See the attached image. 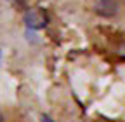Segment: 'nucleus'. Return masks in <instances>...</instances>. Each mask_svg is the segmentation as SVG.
<instances>
[{"label": "nucleus", "instance_id": "20e7f679", "mask_svg": "<svg viewBox=\"0 0 125 122\" xmlns=\"http://www.w3.org/2000/svg\"><path fill=\"white\" fill-rule=\"evenodd\" d=\"M0 122H4V115H2V112H0Z\"/></svg>", "mask_w": 125, "mask_h": 122}, {"label": "nucleus", "instance_id": "f257e3e1", "mask_svg": "<svg viewBox=\"0 0 125 122\" xmlns=\"http://www.w3.org/2000/svg\"><path fill=\"white\" fill-rule=\"evenodd\" d=\"M23 21L31 30H42L49 23V14L45 12V9H30L24 12Z\"/></svg>", "mask_w": 125, "mask_h": 122}, {"label": "nucleus", "instance_id": "7ed1b4c3", "mask_svg": "<svg viewBox=\"0 0 125 122\" xmlns=\"http://www.w3.org/2000/svg\"><path fill=\"white\" fill-rule=\"evenodd\" d=\"M42 122H54L51 117H47V115H42Z\"/></svg>", "mask_w": 125, "mask_h": 122}, {"label": "nucleus", "instance_id": "f03ea898", "mask_svg": "<svg viewBox=\"0 0 125 122\" xmlns=\"http://www.w3.org/2000/svg\"><path fill=\"white\" fill-rule=\"evenodd\" d=\"M118 7H120L118 0H97V2L94 4V11H96V14H99L101 18L116 16Z\"/></svg>", "mask_w": 125, "mask_h": 122}]
</instances>
